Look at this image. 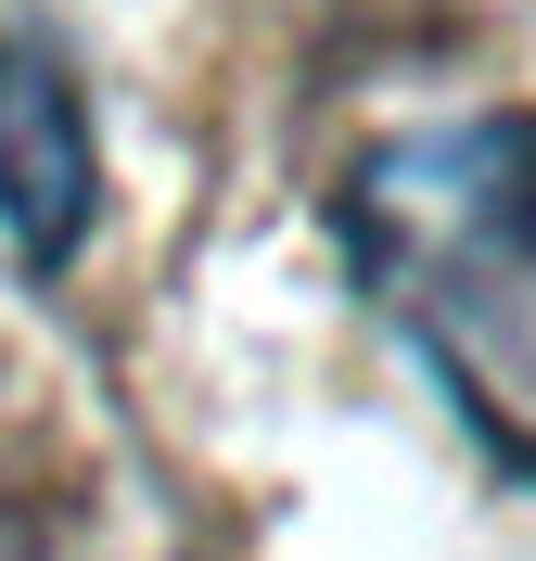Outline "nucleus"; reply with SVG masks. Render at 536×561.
Returning a JSON list of instances; mask_svg holds the SVG:
<instances>
[{"label": "nucleus", "mask_w": 536, "mask_h": 561, "mask_svg": "<svg viewBox=\"0 0 536 561\" xmlns=\"http://www.w3.org/2000/svg\"><path fill=\"white\" fill-rule=\"evenodd\" d=\"M77 205H90V153H77V115L38 65H0V217L13 243L52 268L77 243Z\"/></svg>", "instance_id": "2"}, {"label": "nucleus", "mask_w": 536, "mask_h": 561, "mask_svg": "<svg viewBox=\"0 0 536 561\" xmlns=\"http://www.w3.org/2000/svg\"><path fill=\"white\" fill-rule=\"evenodd\" d=\"M345 255L447 409L536 472V115L370 140L345 167Z\"/></svg>", "instance_id": "1"}]
</instances>
